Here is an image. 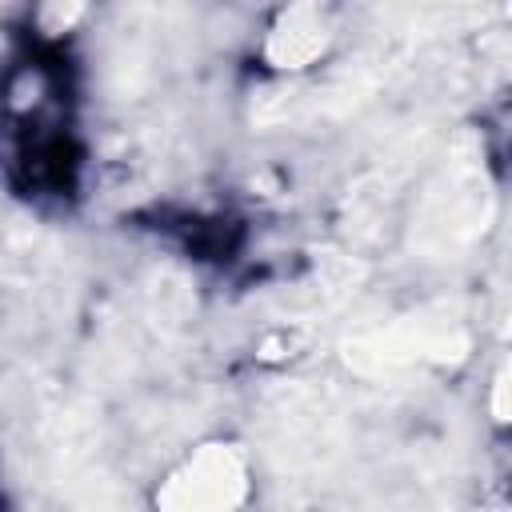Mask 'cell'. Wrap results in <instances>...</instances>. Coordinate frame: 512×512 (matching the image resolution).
Wrapping results in <instances>:
<instances>
[{
    "instance_id": "6da1fadb",
    "label": "cell",
    "mask_w": 512,
    "mask_h": 512,
    "mask_svg": "<svg viewBox=\"0 0 512 512\" xmlns=\"http://www.w3.org/2000/svg\"><path fill=\"white\" fill-rule=\"evenodd\" d=\"M244 464L232 448L212 444L196 452L160 492L164 512H228L244 496Z\"/></svg>"
},
{
    "instance_id": "7a4b0ae2",
    "label": "cell",
    "mask_w": 512,
    "mask_h": 512,
    "mask_svg": "<svg viewBox=\"0 0 512 512\" xmlns=\"http://www.w3.org/2000/svg\"><path fill=\"white\" fill-rule=\"evenodd\" d=\"M324 44H328V24H324V16H320L316 8H292V12L280 20V28L272 32L268 56H272V64H280V68H300V64L316 60V56L324 52Z\"/></svg>"
}]
</instances>
